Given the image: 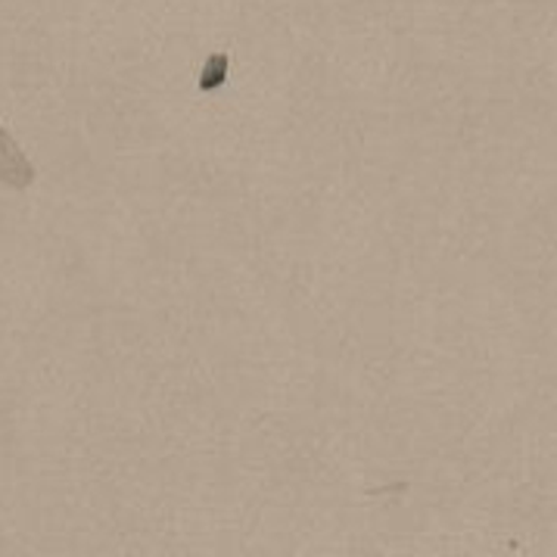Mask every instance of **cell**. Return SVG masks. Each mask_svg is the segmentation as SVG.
<instances>
[{
    "instance_id": "obj_1",
    "label": "cell",
    "mask_w": 557,
    "mask_h": 557,
    "mask_svg": "<svg viewBox=\"0 0 557 557\" xmlns=\"http://www.w3.org/2000/svg\"><path fill=\"white\" fill-rule=\"evenodd\" d=\"M0 184L10 190H25L35 184V165L3 125H0Z\"/></svg>"
}]
</instances>
